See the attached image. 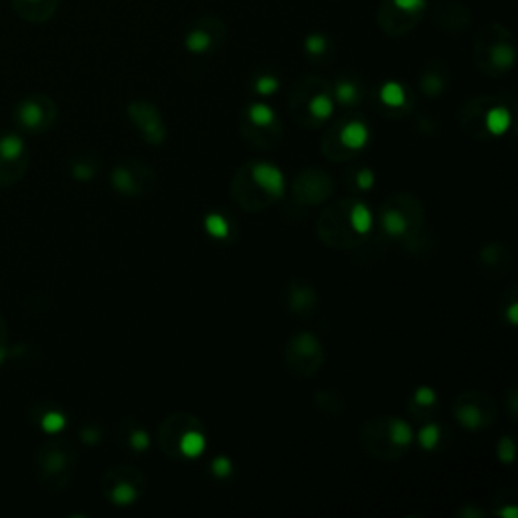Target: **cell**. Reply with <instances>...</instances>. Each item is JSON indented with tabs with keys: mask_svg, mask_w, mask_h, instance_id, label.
I'll use <instances>...</instances> for the list:
<instances>
[{
	"mask_svg": "<svg viewBox=\"0 0 518 518\" xmlns=\"http://www.w3.org/2000/svg\"><path fill=\"white\" fill-rule=\"evenodd\" d=\"M517 403H518L517 385H512V387H510V391H508V405H506L510 421H517Z\"/></svg>",
	"mask_w": 518,
	"mask_h": 518,
	"instance_id": "ab89813d",
	"label": "cell"
},
{
	"mask_svg": "<svg viewBox=\"0 0 518 518\" xmlns=\"http://www.w3.org/2000/svg\"><path fill=\"white\" fill-rule=\"evenodd\" d=\"M409 413L419 424L431 421L437 413V393L431 387H419L409 401Z\"/></svg>",
	"mask_w": 518,
	"mask_h": 518,
	"instance_id": "44dd1931",
	"label": "cell"
},
{
	"mask_svg": "<svg viewBox=\"0 0 518 518\" xmlns=\"http://www.w3.org/2000/svg\"><path fill=\"white\" fill-rule=\"evenodd\" d=\"M510 110L502 103H490L486 106L484 114V128H486L488 138L490 136H500L508 130L510 126Z\"/></svg>",
	"mask_w": 518,
	"mask_h": 518,
	"instance_id": "7402d4cb",
	"label": "cell"
},
{
	"mask_svg": "<svg viewBox=\"0 0 518 518\" xmlns=\"http://www.w3.org/2000/svg\"><path fill=\"white\" fill-rule=\"evenodd\" d=\"M14 120L19 128H23L29 134H41L51 130V126L57 120V110L51 99L47 97H29L23 99L14 112Z\"/></svg>",
	"mask_w": 518,
	"mask_h": 518,
	"instance_id": "2e32d148",
	"label": "cell"
},
{
	"mask_svg": "<svg viewBox=\"0 0 518 518\" xmlns=\"http://www.w3.org/2000/svg\"><path fill=\"white\" fill-rule=\"evenodd\" d=\"M512 253L504 241H490L478 253V268L488 279H502L512 270Z\"/></svg>",
	"mask_w": 518,
	"mask_h": 518,
	"instance_id": "ac0fdd59",
	"label": "cell"
},
{
	"mask_svg": "<svg viewBox=\"0 0 518 518\" xmlns=\"http://www.w3.org/2000/svg\"><path fill=\"white\" fill-rule=\"evenodd\" d=\"M370 225L372 213L365 203L357 197H344L320 213L316 221V233L320 241L328 247L355 249L363 243Z\"/></svg>",
	"mask_w": 518,
	"mask_h": 518,
	"instance_id": "6da1fadb",
	"label": "cell"
},
{
	"mask_svg": "<svg viewBox=\"0 0 518 518\" xmlns=\"http://www.w3.org/2000/svg\"><path fill=\"white\" fill-rule=\"evenodd\" d=\"M393 4L405 12H419L426 8V0H393Z\"/></svg>",
	"mask_w": 518,
	"mask_h": 518,
	"instance_id": "74e56055",
	"label": "cell"
},
{
	"mask_svg": "<svg viewBox=\"0 0 518 518\" xmlns=\"http://www.w3.org/2000/svg\"><path fill=\"white\" fill-rule=\"evenodd\" d=\"M77 468L75 448L59 435H53L41 444L34 456L37 482L49 492H61L73 480Z\"/></svg>",
	"mask_w": 518,
	"mask_h": 518,
	"instance_id": "5b68a950",
	"label": "cell"
},
{
	"mask_svg": "<svg viewBox=\"0 0 518 518\" xmlns=\"http://www.w3.org/2000/svg\"><path fill=\"white\" fill-rule=\"evenodd\" d=\"M205 229L215 239H229L231 233V223L225 215L209 213L205 217Z\"/></svg>",
	"mask_w": 518,
	"mask_h": 518,
	"instance_id": "83f0119b",
	"label": "cell"
},
{
	"mask_svg": "<svg viewBox=\"0 0 518 518\" xmlns=\"http://www.w3.org/2000/svg\"><path fill=\"white\" fill-rule=\"evenodd\" d=\"M101 492L114 506H132L146 492V476L134 466H112L101 478Z\"/></svg>",
	"mask_w": 518,
	"mask_h": 518,
	"instance_id": "8fae6325",
	"label": "cell"
},
{
	"mask_svg": "<svg viewBox=\"0 0 518 518\" xmlns=\"http://www.w3.org/2000/svg\"><path fill=\"white\" fill-rule=\"evenodd\" d=\"M277 88H279V79L275 75H259L255 79V86H253L255 93H259V95H272L277 92Z\"/></svg>",
	"mask_w": 518,
	"mask_h": 518,
	"instance_id": "836d02e7",
	"label": "cell"
},
{
	"mask_svg": "<svg viewBox=\"0 0 518 518\" xmlns=\"http://www.w3.org/2000/svg\"><path fill=\"white\" fill-rule=\"evenodd\" d=\"M413 441V431L407 421L395 415L370 417L361 426L359 444L368 457L381 461H397L407 456Z\"/></svg>",
	"mask_w": 518,
	"mask_h": 518,
	"instance_id": "3957f363",
	"label": "cell"
},
{
	"mask_svg": "<svg viewBox=\"0 0 518 518\" xmlns=\"http://www.w3.org/2000/svg\"><path fill=\"white\" fill-rule=\"evenodd\" d=\"M286 192V181L279 168L268 160H251L237 168L231 181V197L239 209L259 213L270 209Z\"/></svg>",
	"mask_w": 518,
	"mask_h": 518,
	"instance_id": "7a4b0ae2",
	"label": "cell"
},
{
	"mask_svg": "<svg viewBox=\"0 0 518 518\" xmlns=\"http://www.w3.org/2000/svg\"><path fill=\"white\" fill-rule=\"evenodd\" d=\"M241 134L253 148L272 150L281 142V123L268 103L255 101L241 116Z\"/></svg>",
	"mask_w": 518,
	"mask_h": 518,
	"instance_id": "9c48e42d",
	"label": "cell"
},
{
	"mask_svg": "<svg viewBox=\"0 0 518 518\" xmlns=\"http://www.w3.org/2000/svg\"><path fill=\"white\" fill-rule=\"evenodd\" d=\"M29 168V152L21 136H0V186L17 184Z\"/></svg>",
	"mask_w": 518,
	"mask_h": 518,
	"instance_id": "9a60e30c",
	"label": "cell"
},
{
	"mask_svg": "<svg viewBox=\"0 0 518 518\" xmlns=\"http://www.w3.org/2000/svg\"><path fill=\"white\" fill-rule=\"evenodd\" d=\"M515 61H517V53H515L512 45H508V43H496L490 49V53H488L490 67L496 69V71H500V73L508 71L515 65Z\"/></svg>",
	"mask_w": 518,
	"mask_h": 518,
	"instance_id": "603a6c76",
	"label": "cell"
},
{
	"mask_svg": "<svg viewBox=\"0 0 518 518\" xmlns=\"http://www.w3.org/2000/svg\"><path fill=\"white\" fill-rule=\"evenodd\" d=\"M39 426L43 427L49 435H55V433H59L63 427H65V417H63V413L59 409L49 407V409H45V411L41 413Z\"/></svg>",
	"mask_w": 518,
	"mask_h": 518,
	"instance_id": "4dcf8cb0",
	"label": "cell"
},
{
	"mask_svg": "<svg viewBox=\"0 0 518 518\" xmlns=\"http://www.w3.org/2000/svg\"><path fill=\"white\" fill-rule=\"evenodd\" d=\"M296 122L304 128H320L335 114V97L326 88H316L292 97L290 101Z\"/></svg>",
	"mask_w": 518,
	"mask_h": 518,
	"instance_id": "4fadbf2b",
	"label": "cell"
},
{
	"mask_svg": "<svg viewBox=\"0 0 518 518\" xmlns=\"http://www.w3.org/2000/svg\"><path fill=\"white\" fill-rule=\"evenodd\" d=\"M81 437H83V441H88V444H95V441H99V431H97V429H83V431H81Z\"/></svg>",
	"mask_w": 518,
	"mask_h": 518,
	"instance_id": "60d3db41",
	"label": "cell"
},
{
	"mask_svg": "<svg viewBox=\"0 0 518 518\" xmlns=\"http://www.w3.org/2000/svg\"><path fill=\"white\" fill-rule=\"evenodd\" d=\"M379 99L383 106L387 108H403L405 101H407V93H405V88L397 81H387L381 92H379Z\"/></svg>",
	"mask_w": 518,
	"mask_h": 518,
	"instance_id": "4316f807",
	"label": "cell"
},
{
	"mask_svg": "<svg viewBox=\"0 0 518 518\" xmlns=\"http://www.w3.org/2000/svg\"><path fill=\"white\" fill-rule=\"evenodd\" d=\"M379 221L387 237L401 243H413V239L426 225V211L415 195L395 192L383 201L379 209Z\"/></svg>",
	"mask_w": 518,
	"mask_h": 518,
	"instance_id": "8992f818",
	"label": "cell"
},
{
	"mask_svg": "<svg viewBox=\"0 0 518 518\" xmlns=\"http://www.w3.org/2000/svg\"><path fill=\"white\" fill-rule=\"evenodd\" d=\"M31 2H37V0H31Z\"/></svg>",
	"mask_w": 518,
	"mask_h": 518,
	"instance_id": "b9f144b4",
	"label": "cell"
},
{
	"mask_svg": "<svg viewBox=\"0 0 518 518\" xmlns=\"http://www.w3.org/2000/svg\"><path fill=\"white\" fill-rule=\"evenodd\" d=\"M6 355H8V328L4 318L0 316V363L6 359Z\"/></svg>",
	"mask_w": 518,
	"mask_h": 518,
	"instance_id": "f35d334b",
	"label": "cell"
},
{
	"mask_svg": "<svg viewBox=\"0 0 518 518\" xmlns=\"http://www.w3.org/2000/svg\"><path fill=\"white\" fill-rule=\"evenodd\" d=\"M211 43H213L211 34L207 31H203V29H192V31L186 34V39H184V47L190 53H195V55L207 53L211 49Z\"/></svg>",
	"mask_w": 518,
	"mask_h": 518,
	"instance_id": "f546056e",
	"label": "cell"
},
{
	"mask_svg": "<svg viewBox=\"0 0 518 518\" xmlns=\"http://www.w3.org/2000/svg\"><path fill=\"white\" fill-rule=\"evenodd\" d=\"M118 441L122 444L126 450H130L134 454H142L150 446V435L134 419H123L120 427H118Z\"/></svg>",
	"mask_w": 518,
	"mask_h": 518,
	"instance_id": "ffe728a7",
	"label": "cell"
},
{
	"mask_svg": "<svg viewBox=\"0 0 518 518\" xmlns=\"http://www.w3.org/2000/svg\"><path fill=\"white\" fill-rule=\"evenodd\" d=\"M355 184H357V188H361V190L370 188V186L375 184V172L368 170V168H359L357 175H355Z\"/></svg>",
	"mask_w": 518,
	"mask_h": 518,
	"instance_id": "8d00e7d4",
	"label": "cell"
},
{
	"mask_svg": "<svg viewBox=\"0 0 518 518\" xmlns=\"http://www.w3.org/2000/svg\"><path fill=\"white\" fill-rule=\"evenodd\" d=\"M304 49L308 55H312V57H320V55H324V53H326V49H328V41H326V37H324V34L312 32V34H308V37H306Z\"/></svg>",
	"mask_w": 518,
	"mask_h": 518,
	"instance_id": "1f68e13d",
	"label": "cell"
},
{
	"mask_svg": "<svg viewBox=\"0 0 518 518\" xmlns=\"http://www.w3.org/2000/svg\"><path fill=\"white\" fill-rule=\"evenodd\" d=\"M515 452H517V444H515V437L508 433L498 441V459L502 464H510L515 459Z\"/></svg>",
	"mask_w": 518,
	"mask_h": 518,
	"instance_id": "d6a6232c",
	"label": "cell"
},
{
	"mask_svg": "<svg viewBox=\"0 0 518 518\" xmlns=\"http://www.w3.org/2000/svg\"><path fill=\"white\" fill-rule=\"evenodd\" d=\"M286 368L298 379H314L326 361L320 338L312 332H296L290 336L283 348Z\"/></svg>",
	"mask_w": 518,
	"mask_h": 518,
	"instance_id": "52a82bcc",
	"label": "cell"
},
{
	"mask_svg": "<svg viewBox=\"0 0 518 518\" xmlns=\"http://www.w3.org/2000/svg\"><path fill=\"white\" fill-rule=\"evenodd\" d=\"M335 99L338 103L348 106V108H350V106H357V103L363 101V90H361V86H359L355 79L342 77V79L336 81Z\"/></svg>",
	"mask_w": 518,
	"mask_h": 518,
	"instance_id": "cb8c5ba5",
	"label": "cell"
},
{
	"mask_svg": "<svg viewBox=\"0 0 518 518\" xmlns=\"http://www.w3.org/2000/svg\"><path fill=\"white\" fill-rule=\"evenodd\" d=\"M335 192L332 177L316 166L304 168L292 181V199L302 207H318L326 203Z\"/></svg>",
	"mask_w": 518,
	"mask_h": 518,
	"instance_id": "5bb4252c",
	"label": "cell"
},
{
	"mask_svg": "<svg viewBox=\"0 0 518 518\" xmlns=\"http://www.w3.org/2000/svg\"><path fill=\"white\" fill-rule=\"evenodd\" d=\"M97 172H99V160L90 154L79 156L77 160L71 162V177L79 183H90L95 179Z\"/></svg>",
	"mask_w": 518,
	"mask_h": 518,
	"instance_id": "d4e9b609",
	"label": "cell"
},
{
	"mask_svg": "<svg viewBox=\"0 0 518 518\" xmlns=\"http://www.w3.org/2000/svg\"><path fill=\"white\" fill-rule=\"evenodd\" d=\"M368 142V128L359 118H346L335 123L324 140H322V154L332 162H344L355 158L361 150H365Z\"/></svg>",
	"mask_w": 518,
	"mask_h": 518,
	"instance_id": "ba28073f",
	"label": "cell"
},
{
	"mask_svg": "<svg viewBox=\"0 0 518 518\" xmlns=\"http://www.w3.org/2000/svg\"><path fill=\"white\" fill-rule=\"evenodd\" d=\"M130 120L136 123L140 136L150 146H160L166 140V128L160 118V112L148 101H136L128 108Z\"/></svg>",
	"mask_w": 518,
	"mask_h": 518,
	"instance_id": "e0dca14e",
	"label": "cell"
},
{
	"mask_svg": "<svg viewBox=\"0 0 518 518\" xmlns=\"http://www.w3.org/2000/svg\"><path fill=\"white\" fill-rule=\"evenodd\" d=\"M452 415L468 431H480L494 426L498 417V405L492 397L478 391V389H468L461 391L452 403Z\"/></svg>",
	"mask_w": 518,
	"mask_h": 518,
	"instance_id": "30bf717a",
	"label": "cell"
},
{
	"mask_svg": "<svg viewBox=\"0 0 518 518\" xmlns=\"http://www.w3.org/2000/svg\"><path fill=\"white\" fill-rule=\"evenodd\" d=\"M233 472V464L227 456H217L211 464V474L215 478H229Z\"/></svg>",
	"mask_w": 518,
	"mask_h": 518,
	"instance_id": "e575fe53",
	"label": "cell"
},
{
	"mask_svg": "<svg viewBox=\"0 0 518 518\" xmlns=\"http://www.w3.org/2000/svg\"><path fill=\"white\" fill-rule=\"evenodd\" d=\"M110 183L114 190H118L123 197H148L158 183V177L152 166H148L146 162L130 158L120 160L112 168Z\"/></svg>",
	"mask_w": 518,
	"mask_h": 518,
	"instance_id": "7c38bea8",
	"label": "cell"
},
{
	"mask_svg": "<svg viewBox=\"0 0 518 518\" xmlns=\"http://www.w3.org/2000/svg\"><path fill=\"white\" fill-rule=\"evenodd\" d=\"M314 405H316V409H320V411H324V413H328V415H338V413L344 411V401H342V397L338 395L336 391H332V389L318 391V393L314 395Z\"/></svg>",
	"mask_w": 518,
	"mask_h": 518,
	"instance_id": "484cf974",
	"label": "cell"
},
{
	"mask_svg": "<svg viewBox=\"0 0 518 518\" xmlns=\"http://www.w3.org/2000/svg\"><path fill=\"white\" fill-rule=\"evenodd\" d=\"M158 448L172 459L199 457L207 448V431L199 417L190 413H172L164 417L156 431Z\"/></svg>",
	"mask_w": 518,
	"mask_h": 518,
	"instance_id": "277c9868",
	"label": "cell"
},
{
	"mask_svg": "<svg viewBox=\"0 0 518 518\" xmlns=\"http://www.w3.org/2000/svg\"><path fill=\"white\" fill-rule=\"evenodd\" d=\"M417 439H419V446H421L426 452L437 450V446H439V441H441V426L435 424L433 419H431V421H426V424L421 426V429H419Z\"/></svg>",
	"mask_w": 518,
	"mask_h": 518,
	"instance_id": "f1b7e54d",
	"label": "cell"
},
{
	"mask_svg": "<svg viewBox=\"0 0 518 518\" xmlns=\"http://www.w3.org/2000/svg\"><path fill=\"white\" fill-rule=\"evenodd\" d=\"M444 86H446V81H444V77H439V75H429L427 73L426 77L421 79V90L427 93V95H439L441 90H444Z\"/></svg>",
	"mask_w": 518,
	"mask_h": 518,
	"instance_id": "d590c367",
	"label": "cell"
},
{
	"mask_svg": "<svg viewBox=\"0 0 518 518\" xmlns=\"http://www.w3.org/2000/svg\"><path fill=\"white\" fill-rule=\"evenodd\" d=\"M286 306L294 316L310 318L316 312V306H318L316 288L304 277L290 279L288 286H286Z\"/></svg>",
	"mask_w": 518,
	"mask_h": 518,
	"instance_id": "d6986e66",
	"label": "cell"
}]
</instances>
